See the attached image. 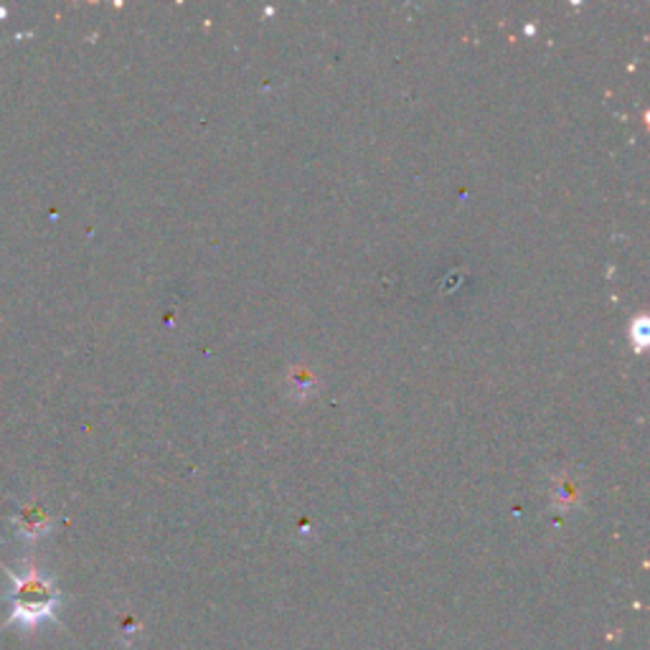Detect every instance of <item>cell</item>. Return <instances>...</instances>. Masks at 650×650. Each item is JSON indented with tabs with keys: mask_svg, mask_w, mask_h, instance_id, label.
<instances>
[{
	"mask_svg": "<svg viewBox=\"0 0 650 650\" xmlns=\"http://www.w3.org/2000/svg\"><path fill=\"white\" fill-rule=\"evenodd\" d=\"M11 580L13 590L11 617H8V623L31 630L54 615L59 597H56L54 584L48 582L46 576H41L36 569H26L23 574L11 572Z\"/></svg>",
	"mask_w": 650,
	"mask_h": 650,
	"instance_id": "obj_1",
	"label": "cell"
}]
</instances>
